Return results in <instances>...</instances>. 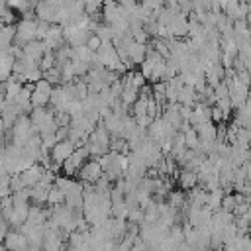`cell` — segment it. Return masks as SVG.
<instances>
[{
	"label": "cell",
	"instance_id": "6da1fadb",
	"mask_svg": "<svg viewBox=\"0 0 251 251\" xmlns=\"http://www.w3.org/2000/svg\"><path fill=\"white\" fill-rule=\"evenodd\" d=\"M37 22H39V20H33L31 16L22 18V20L16 24V35H14V41H18V45H25L27 41L35 39V33H37Z\"/></svg>",
	"mask_w": 251,
	"mask_h": 251
},
{
	"label": "cell",
	"instance_id": "7a4b0ae2",
	"mask_svg": "<svg viewBox=\"0 0 251 251\" xmlns=\"http://www.w3.org/2000/svg\"><path fill=\"white\" fill-rule=\"evenodd\" d=\"M88 149H86V145H80V147H76L75 151H73V155L69 157V159H65L63 161V165H61V171L67 175V176H75L76 173H78V169L88 161Z\"/></svg>",
	"mask_w": 251,
	"mask_h": 251
},
{
	"label": "cell",
	"instance_id": "3957f363",
	"mask_svg": "<svg viewBox=\"0 0 251 251\" xmlns=\"http://www.w3.org/2000/svg\"><path fill=\"white\" fill-rule=\"evenodd\" d=\"M51 92H53V84H49L45 78H39L37 82H33V90H31V106L39 108V106H47L51 100Z\"/></svg>",
	"mask_w": 251,
	"mask_h": 251
},
{
	"label": "cell",
	"instance_id": "277c9868",
	"mask_svg": "<svg viewBox=\"0 0 251 251\" xmlns=\"http://www.w3.org/2000/svg\"><path fill=\"white\" fill-rule=\"evenodd\" d=\"M76 175H78L80 182H84V184H94V182L104 175V171H102L98 159H92V161H86V163L78 169Z\"/></svg>",
	"mask_w": 251,
	"mask_h": 251
},
{
	"label": "cell",
	"instance_id": "5b68a950",
	"mask_svg": "<svg viewBox=\"0 0 251 251\" xmlns=\"http://www.w3.org/2000/svg\"><path fill=\"white\" fill-rule=\"evenodd\" d=\"M75 149H76V145H75L69 137H65V139L57 141V143L53 145V149L49 151L51 161H53V163H57V165H63V161H65V159H69V157L73 155V151H75Z\"/></svg>",
	"mask_w": 251,
	"mask_h": 251
},
{
	"label": "cell",
	"instance_id": "8992f818",
	"mask_svg": "<svg viewBox=\"0 0 251 251\" xmlns=\"http://www.w3.org/2000/svg\"><path fill=\"white\" fill-rule=\"evenodd\" d=\"M25 243H27L25 235H22V233H18V231H6V233H4V241H2V245H4L8 251L24 249Z\"/></svg>",
	"mask_w": 251,
	"mask_h": 251
},
{
	"label": "cell",
	"instance_id": "52a82bcc",
	"mask_svg": "<svg viewBox=\"0 0 251 251\" xmlns=\"http://www.w3.org/2000/svg\"><path fill=\"white\" fill-rule=\"evenodd\" d=\"M178 184H180V188H184V190H190V188L198 186V184H200V182H198V173L192 171V169H182V171L178 173Z\"/></svg>",
	"mask_w": 251,
	"mask_h": 251
},
{
	"label": "cell",
	"instance_id": "ba28073f",
	"mask_svg": "<svg viewBox=\"0 0 251 251\" xmlns=\"http://www.w3.org/2000/svg\"><path fill=\"white\" fill-rule=\"evenodd\" d=\"M222 198H224V190L222 188H214L208 190V200H206V208H210L212 212L222 208Z\"/></svg>",
	"mask_w": 251,
	"mask_h": 251
},
{
	"label": "cell",
	"instance_id": "9c48e42d",
	"mask_svg": "<svg viewBox=\"0 0 251 251\" xmlns=\"http://www.w3.org/2000/svg\"><path fill=\"white\" fill-rule=\"evenodd\" d=\"M47 206H61V204H65V194L53 184L51 188H49V192H47V202H45Z\"/></svg>",
	"mask_w": 251,
	"mask_h": 251
},
{
	"label": "cell",
	"instance_id": "30bf717a",
	"mask_svg": "<svg viewBox=\"0 0 251 251\" xmlns=\"http://www.w3.org/2000/svg\"><path fill=\"white\" fill-rule=\"evenodd\" d=\"M167 196H169V202H167V204L173 206V208H176V210L186 204V194H184L182 190H169Z\"/></svg>",
	"mask_w": 251,
	"mask_h": 251
},
{
	"label": "cell",
	"instance_id": "8fae6325",
	"mask_svg": "<svg viewBox=\"0 0 251 251\" xmlns=\"http://www.w3.org/2000/svg\"><path fill=\"white\" fill-rule=\"evenodd\" d=\"M182 135H184V145H186V149H196V147H198L200 137H198V131H196L194 127L186 129Z\"/></svg>",
	"mask_w": 251,
	"mask_h": 251
},
{
	"label": "cell",
	"instance_id": "7c38bea8",
	"mask_svg": "<svg viewBox=\"0 0 251 251\" xmlns=\"http://www.w3.org/2000/svg\"><path fill=\"white\" fill-rule=\"evenodd\" d=\"M82 6H84V14L94 16V14H98L102 10L104 0H82Z\"/></svg>",
	"mask_w": 251,
	"mask_h": 251
},
{
	"label": "cell",
	"instance_id": "4fadbf2b",
	"mask_svg": "<svg viewBox=\"0 0 251 251\" xmlns=\"http://www.w3.org/2000/svg\"><path fill=\"white\" fill-rule=\"evenodd\" d=\"M129 224H137V226H141L143 224V210L139 208V206H135V208H129L127 210V218H126Z\"/></svg>",
	"mask_w": 251,
	"mask_h": 251
},
{
	"label": "cell",
	"instance_id": "5bb4252c",
	"mask_svg": "<svg viewBox=\"0 0 251 251\" xmlns=\"http://www.w3.org/2000/svg\"><path fill=\"white\" fill-rule=\"evenodd\" d=\"M233 208H235V196L233 194H224L222 198V210H227L233 214Z\"/></svg>",
	"mask_w": 251,
	"mask_h": 251
},
{
	"label": "cell",
	"instance_id": "9a60e30c",
	"mask_svg": "<svg viewBox=\"0 0 251 251\" xmlns=\"http://www.w3.org/2000/svg\"><path fill=\"white\" fill-rule=\"evenodd\" d=\"M84 45H86L90 51H94V53H96V51L100 49V45H102V39H100L96 33H92V35L86 39V43H84Z\"/></svg>",
	"mask_w": 251,
	"mask_h": 251
}]
</instances>
